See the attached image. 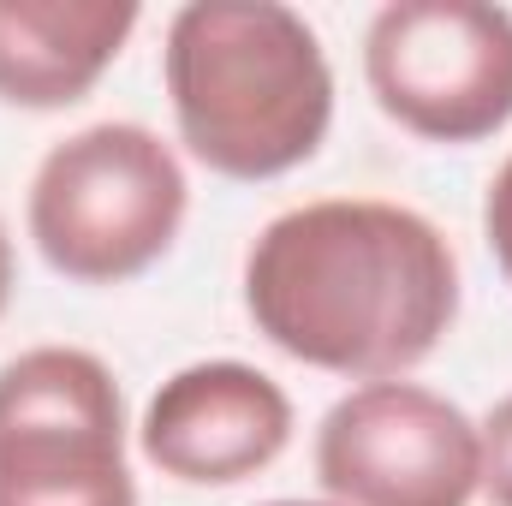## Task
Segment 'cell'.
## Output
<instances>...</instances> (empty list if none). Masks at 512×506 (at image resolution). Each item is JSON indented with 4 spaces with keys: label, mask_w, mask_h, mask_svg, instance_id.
I'll list each match as a JSON object with an SVG mask.
<instances>
[{
    "label": "cell",
    "mask_w": 512,
    "mask_h": 506,
    "mask_svg": "<svg viewBox=\"0 0 512 506\" xmlns=\"http://www.w3.org/2000/svg\"><path fill=\"white\" fill-rule=\"evenodd\" d=\"M245 310L268 346L310 370L399 381L459 316V256L429 215L405 203H298L256 233Z\"/></svg>",
    "instance_id": "obj_1"
},
{
    "label": "cell",
    "mask_w": 512,
    "mask_h": 506,
    "mask_svg": "<svg viewBox=\"0 0 512 506\" xmlns=\"http://www.w3.org/2000/svg\"><path fill=\"white\" fill-rule=\"evenodd\" d=\"M161 66L185 149L221 179L292 173L334 126V66L280 0L179 6Z\"/></svg>",
    "instance_id": "obj_2"
},
{
    "label": "cell",
    "mask_w": 512,
    "mask_h": 506,
    "mask_svg": "<svg viewBox=\"0 0 512 506\" xmlns=\"http://www.w3.org/2000/svg\"><path fill=\"white\" fill-rule=\"evenodd\" d=\"M185 167L149 126L102 120L54 143L30 179V239L78 286H120L173 251L185 227Z\"/></svg>",
    "instance_id": "obj_3"
},
{
    "label": "cell",
    "mask_w": 512,
    "mask_h": 506,
    "mask_svg": "<svg viewBox=\"0 0 512 506\" xmlns=\"http://www.w3.org/2000/svg\"><path fill=\"white\" fill-rule=\"evenodd\" d=\"M0 506H137L120 381L96 352L36 346L0 364Z\"/></svg>",
    "instance_id": "obj_4"
},
{
    "label": "cell",
    "mask_w": 512,
    "mask_h": 506,
    "mask_svg": "<svg viewBox=\"0 0 512 506\" xmlns=\"http://www.w3.org/2000/svg\"><path fill=\"white\" fill-rule=\"evenodd\" d=\"M364 78L423 143H483L512 120V12L489 0H393L370 18Z\"/></svg>",
    "instance_id": "obj_5"
},
{
    "label": "cell",
    "mask_w": 512,
    "mask_h": 506,
    "mask_svg": "<svg viewBox=\"0 0 512 506\" xmlns=\"http://www.w3.org/2000/svg\"><path fill=\"white\" fill-rule=\"evenodd\" d=\"M316 483L340 506H471L477 423L435 387L364 381L316 429Z\"/></svg>",
    "instance_id": "obj_6"
},
{
    "label": "cell",
    "mask_w": 512,
    "mask_h": 506,
    "mask_svg": "<svg viewBox=\"0 0 512 506\" xmlns=\"http://www.w3.org/2000/svg\"><path fill=\"white\" fill-rule=\"evenodd\" d=\"M137 441H143V459L173 483H197V489L245 483L286 453L292 399L280 393L274 376L239 358L185 364L143 405Z\"/></svg>",
    "instance_id": "obj_7"
},
{
    "label": "cell",
    "mask_w": 512,
    "mask_h": 506,
    "mask_svg": "<svg viewBox=\"0 0 512 506\" xmlns=\"http://www.w3.org/2000/svg\"><path fill=\"white\" fill-rule=\"evenodd\" d=\"M131 30V0H0V102L36 114L84 102Z\"/></svg>",
    "instance_id": "obj_8"
},
{
    "label": "cell",
    "mask_w": 512,
    "mask_h": 506,
    "mask_svg": "<svg viewBox=\"0 0 512 506\" xmlns=\"http://www.w3.org/2000/svg\"><path fill=\"white\" fill-rule=\"evenodd\" d=\"M477 447H483L477 495H489V506H512V393L477 423Z\"/></svg>",
    "instance_id": "obj_9"
},
{
    "label": "cell",
    "mask_w": 512,
    "mask_h": 506,
    "mask_svg": "<svg viewBox=\"0 0 512 506\" xmlns=\"http://www.w3.org/2000/svg\"><path fill=\"white\" fill-rule=\"evenodd\" d=\"M483 233H489V251L501 262V274L512 280V155L495 167L489 179V197H483Z\"/></svg>",
    "instance_id": "obj_10"
},
{
    "label": "cell",
    "mask_w": 512,
    "mask_h": 506,
    "mask_svg": "<svg viewBox=\"0 0 512 506\" xmlns=\"http://www.w3.org/2000/svg\"><path fill=\"white\" fill-rule=\"evenodd\" d=\"M12 286H18V262H12V239H6V227H0V316H6V304H12Z\"/></svg>",
    "instance_id": "obj_11"
},
{
    "label": "cell",
    "mask_w": 512,
    "mask_h": 506,
    "mask_svg": "<svg viewBox=\"0 0 512 506\" xmlns=\"http://www.w3.org/2000/svg\"><path fill=\"white\" fill-rule=\"evenodd\" d=\"M268 506H340V501H268Z\"/></svg>",
    "instance_id": "obj_12"
}]
</instances>
